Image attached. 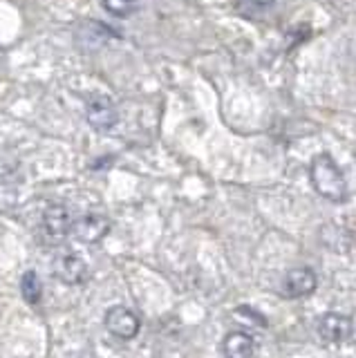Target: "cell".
Returning <instances> with one entry per match:
<instances>
[{
	"label": "cell",
	"instance_id": "1",
	"mask_svg": "<svg viewBox=\"0 0 356 358\" xmlns=\"http://www.w3.org/2000/svg\"><path fill=\"white\" fill-rule=\"evenodd\" d=\"M309 177L316 193L329 201H343L348 197V182H345L343 171L329 155H318L309 166Z\"/></svg>",
	"mask_w": 356,
	"mask_h": 358
},
{
	"label": "cell",
	"instance_id": "2",
	"mask_svg": "<svg viewBox=\"0 0 356 358\" xmlns=\"http://www.w3.org/2000/svg\"><path fill=\"white\" fill-rule=\"evenodd\" d=\"M85 119L94 130L108 132V130H113L117 126L119 112H117V106L108 96L92 94L90 99L85 101Z\"/></svg>",
	"mask_w": 356,
	"mask_h": 358
},
{
	"label": "cell",
	"instance_id": "3",
	"mask_svg": "<svg viewBox=\"0 0 356 358\" xmlns=\"http://www.w3.org/2000/svg\"><path fill=\"white\" fill-rule=\"evenodd\" d=\"M139 316L124 305H115L106 311V329L121 341H130L139 334Z\"/></svg>",
	"mask_w": 356,
	"mask_h": 358
},
{
	"label": "cell",
	"instance_id": "4",
	"mask_svg": "<svg viewBox=\"0 0 356 358\" xmlns=\"http://www.w3.org/2000/svg\"><path fill=\"white\" fill-rule=\"evenodd\" d=\"M72 227H74V220L70 215V210L63 204H52L45 208V213H43L41 229H43V235H45L50 242L65 240L72 233Z\"/></svg>",
	"mask_w": 356,
	"mask_h": 358
},
{
	"label": "cell",
	"instance_id": "5",
	"mask_svg": "<svg viewBox=\"0 0 356 358\" xmlns=\"http://www.w3.org/2000/svg\"><path fill=\"white\" fill-rule=\"evenodd\" d=\"M54 275H57L63 285H81L87 280V264L79 253L63 251L54 257Z\"/></svg>",
	"mask_w": 356,
	"mask_h": 358
},
{
	"label": "cell",
	"instance_id": "6",
	"mask_svg": "<svg viewBox=\"0 0 356 358\" xmlns=\"http://www.w3.org/2000/svg\"><path fill=\"white\" fill-rule=\"evenodd\" d=\"M318 336L327 343H345L352 338L354 334V322L350 316L339 311H329L318 320Z\"/></svg>",
	"mask_w": 356,
	"mask_h": 358
},
{
	"label": "cell",
	"instance_id": "7",
	"mask_svg": "<svg viewBox=\"0 0 356 358\" xmlns=\"http://www.w3.org/2000/svg\"><path fill=\"white\" fill-rule=\"evenodd\" d=\"M110 231V220L106 215H99V213H87V215L74 220L72 235L79 242L85 244H97L101 242Z\"/></svg>",
	"mask_w": 356,
	"mask_h": 358
},
{
	"label": "cell",
	"instance_id": "8",
	"mask_svg": "<svg viewBox=\"0 0 356 358\" xmlns=\"http://www.w3.org/2000/svg\"><path fill=\"white\" fill-rule=\"evenodd\" d=\"M316 287H318V278L309 266L292 268L283 280V294L287 298H307L314 294Z\"/></svg>",
	"mask_w": 356,
	"mask_h": 358
},
{
	"label": "cell",
	"instance_id": "9",
	"mask_svg": "<svg viewBox=\"0 0 356 358\" xmlns=\"http://www.w3.org/2000/svg\"><path fill=\"white\" fill-rule=\"evenodd\" d=\"M258 350V341L244 331H231L222 341V356L225 358H253Z\"/></svg>",
	"mask_w": 356,
	"mask_h": 358
},
{
	"label": "cell",
	"instance_id": "10",
	"mask_svg": "<svg viewBox=\"0 0 356 358\" xmlns=\"http://www.w3.org/2000/svg\"><path fill=\"white\" fill-rule=\"evenodd\" d=\"M108 29L104 25H99L97 20H85L81 22L79 27H76V43L81 45L83 50L87 52H94L99 48H104V45L108 43Z\"/></svg>",
	"mask_w": 356,
	"mask_h": 358
},
{
	"label": "cell",
	"instance_id": "11",
	"mask_svg": "<svg viewBox=\"0 0 356 358\" xmlns=\"http://www.w3.org/2000/svg\"><path fill=\"white\" fill-rule=\"evenodd\" d=\"M20 294H23V298L27 302H31V305H36L41 300L43 287H41V280L34 271H27V273H23V278H20Z\"/></svg>",
	"mask_w": 356,
	"mask_h": 358
},
{
	"label": "cell",
	"instance_id": "12",
	"mask_svg": "<svg viewBox=\"0 0 356 358\" xmlns=\"http://www.w3.org/2000/svg\"><path fill=\"white\" fill-rule=\"evenodd\" d=\"M104 9L117 18H128L137 11L139 0H101Z\"/></svg>",
	"mask_w": 356,
	"mask_h": 358
},
{
	"label": "cell",
	"instance_id": "13",
	"mask_svg": "<svg viewBox=\"0 0 356 358\" xmlns=\"http://www.w3.org/2000/svg\"><path fill=\"white\" fill-rule=\"evenodd\" d=\"M236 316L244 322H249V324H258V327H266V318L262 316L260 311H255L251 307H238L236 309Z\"/></svg>",
	"mask_w": 356,
	"mask_h": 358
},
{
	"label": "cell",
	"instance_id": "14",
	"mask_svg": "<svg viewBox=\"0 0 356 358\" xmlns=\"http://www.w3.org/2000/svg\"><path fill=\"white\" fill-rule=\"evenodd\" d=\"M247 3H251L253 7H269L273 5V0H247Z\"/></svg>",
	"mask_w": 356,
	"mask_h": 358
}]
</instances>
